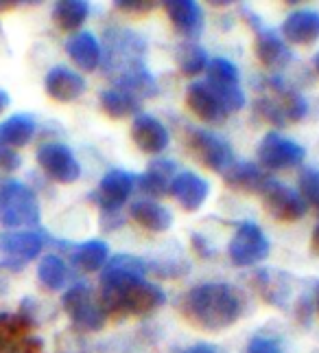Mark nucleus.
<instances>
[{
    "mask_svg": "<svg viewBox=\"0 0 319 353\" xmlns=\"http://www.w3.org/2000/svg\"><path fill=\"white\" fill-rule=\"evenodd\" d=\"M179 312L192 327L204 332H223L239 321L243 301L230 283H201L179 299Z\"/></svg>",
    "mask_w": 319,
    "mask_h": 353,
    "instance_id": "f257e3e1",
    "label": "nucleus"
},
{
    "mask_svg": "<svg viewBox=\"0 0 319 353\" xmlns=\"http://www.w3.org/2000/svg\"><path fill=\"white\" fill-rule=\"evenodd\" d=\"M99 305L109 319L122 316H146L166 303L164 290L146 279H125V281L99 283Z\"/></svg>",
    "mask_w": 319,
    "mask_h": 353,
    "instance_id": "f03ea898",
    "label": "nucleus"
},
{
    "mask_svg": "<svg viewBox=\"0 0 319 353\" xmlns=\"http://www.w3.org/2000/svg\"><path fill=\"white\" fill-rule=\"evenodd\" d=\"M38 196L20 180L0 182V224L7 230L38 228L40 224Z\"/></svg>",
    "mask_w": 319,
    "mask_h": 353,
    "instance_id": "7ed1b4c3",
    "label": "nucleus"
},
{
    "mask_svg": "<svg viewBox=\"0 0 319 353\" xmlns=\"http://www.w3.org/2000/svg\"><path fill=\"white\" fill-rule=\"evenodd\" d=\"M146 42L129 29L105 31V53L101 48V64L107 77H116L120 70L142 62Z\"/></svg>",
    "mask_w": 319,
    "mask_h": 353,
    "instance_id": "20e7f679",
    "label": "nucleus"
},
{
    "mask_svg": "<svg viewBox=\"0 0 319 353\" xmlns=\"http://www.w3.org/2000/svg\"><path fill=\"white\" fill-rule=\"evenodd\" d=\"M61 307L70 316L72 327L77 332L83 334H92V332H101L105 327L107 316L99 305V299L94 296V292L88 283H75L70 285L64 296H61Z\"/></svg>",
    "mask_w": 319,
    "mask_h": 353,
    "instance_id": "39448f33",
    "label": "nucleus"
},
{
    "mask_svg": "<svg viewBox=\"0 0 319 353\" xmlns=\"http://www.w3.org/2000/svg\"><path fill=\"white\" fill-rule=\"evenodd\" d=\"M48 241L51 239L40 228L5 230V233H0V252L5 254L0 270H22L29 261L40 257Z\"/></svg>",
    "mask_w": 319,
    "mask_h": 353,
    "instance_id": "423d86ee",
    "label": "nucleus"
},
{
    "mask_svg": "<svg viewBox=\"0 0 319 353\" xmlns=\"http://www.w3.org/2000/svg\"><path fill=\"white\" fill-rule=\"evenodd\" d=\"M186 145L190 154L197 158V161L210 169V172H217L223 176L228 169L232 167V163L236 161L234 154H232L230 143L223 141L221 137H217L214 132L208 130H199V128H188L186 132Z\"/></svg>",
    "mask_w": 319,
    "mask_h": 353,
    "instance_id": "0eeeda50",
    "label": "nucleus"
},
{
    "mask_svg": "<svg viewBox=\"0 0 319 353\" xmlns=\"http://www.w3.org/2000/svg\"><path fill=\"white\" fill-rule=\"evenodd\" d=\"M269 250H272V243L263 233V228L254 222H243L228 246L230 261L239 268H252L261 263L263 259H267Z\"/></svg>",
    "mask_w": 319,
    "mask_h": 353,
    "instance_id": "6e6552de",
    "label": "nucleus"
},
{
    "mask_svg": "<svg viewBox=\"0 0 319 353\" xmlns=\"http://www.w3.org/2000/svg\"><path fill=\"white\" fill-rule=\"evenodd\" d=\"M306 158V150L300 143L282 137L278 132H269L263 137L258 145V163L272 172H282V169L300 167Z\"/></svg>",
    "mask_w": 319,
    "mask_h": 353,
    "instance_id": "1a4fd4ad",
    "label": "nucleus"
},
{
    "mask_svg": "<svg viewBox=\"0 0 319 353\" xmlns=\"http://www.w3.org/2000/svg\"><path fill=\"white\" fill-rule=\"evenodd\" d=\"M261 198H263L265 211L278 222H298L304 217L306 209H309L296 189H291L285 182L274 180V178H269Z\"/></svg>",
    "mask_w": 319,
    "mask_h": 353,
    "instance_id": "9d476101",
    "label": "nucleus"
},
{
    "mask_svg": "<svg viewBox=\"0 0 319 353\" xmlns=\"http://www.w3.org/2000/svg\"><path fill=\"white\" fill-rule=\"evenodd\" d=\"M38 165L48 178L59 182V185H72L81 176V165L75 158V154L61 143L42 145L38 150Z\"/></svg>",
    "mask_w": 319,
    "mask_h": 353,
    "instance_id": "9b49d317",
    "label": "nucleus"
},
{
    "mask_svg": "<svg viewBox=\"0 0 319 353\" xmlns=\"http://www.w3.org/2000/svg\"><path fill=\"white\" fill-rule=\"evenodd\" d=\"M133 189H136V176L116 167L101 178L99 187L90 193V198L101 211H120Z\"/></svg>",
    "mask_w": 319,
    "mask_h": 353,
    "instance_id": "f8f14e48",
    "label": "nucleus"
},
{
    "mask_svg": "<svg viewBox=\"0 0 319 353\" xmlns=\"http://www.w3.org/2000/svg\"><path fill=\"white\" fill-rule=\"evenodd\" d=\"M186 105L195 117H199L210 125H221L228 119V110L208 81L190 83L186 88Z\"/></svg>",
    "mask_w": 319,
    "mask_h": 353,
    "instance_id": "ddd939ff",
    "label": "nucleus"
},
{
    "mask_svg": "<svg viewBox=\"0 0 319 353\" xmlns=\"http://www.w3.org/2000/svg\"><path fill=\"white\" fill-rule=\"evenodd\" d=\"M252 283L267 305L278 307V310H285L289 305L291 283H293L291 274L282 270H274V268H261V270H256Z\"/></svg>",
    "mask_w": 319,
    "mask_h": 353,
    "instance_id": "4468645a",
    "label": "nucleus"
},
{
    "mask_svg": "<svg viewBox=\"0 0 319 353\" xmlns=\"http://www.w3.org/2000/svg\"><path fill=\"white\" fill-rule=\"evenodd\" d=\"M131 141L144 154H162L170 143V134L162 121L142 112L131 123Z\"/></svg>",
    "mask_w": 319,
    "mask_h": 353,
    "instance_id": "2eb2a0df",
    "label": "nucleus"
},
{
    "mask_svg": "<svg viewBox=\"0 0 319 353\" xmlns=\"http://www.w3.org/2000/svg\"><path fill=\"white\" fill-rule=\"evenodd\" d=\"M208 193H210V185H208L206 178H201L195 172H182L170 182L168 196H173L184 211L195 213L208 200Z\"/></svg>",
    "mask_w": 319,
    "mask_h": 353,
    "instance_id": "dca6fc26",
    "label": "nucleus"
},
{
    "mask_svg": "<svg viewBox=\"0 0 319 353\" xmlns=\"http://www.w3.org/2000/svg\"><path fill=\"white\" fill-rule=\"evenodd\" d=\"M162 7L182 38L190 42L199 38L204 31V11L195 0H164Z\"/></svg>",
    "mask_w": 319,
    "mask_h": 353,
    "instance_id": "f3484780",
    "label": "nucleus"
},
{
    "mask_svg": "<svg viewBox=\"0 0 319 353\" xmlns=\"http://www.w3.org/2000/svg\"><path fill=\"white\" fill-rule=\"evenodd\" d=\"M44 88L53 101L70 103V101L79 99V97L85 92V79L77 70H72L68 66H55L46 72Z\"/></svg>",
    "mask_w": 319,
    "mask_h": 353,
    "instance_id": "a211bd4d",
    "label": "nucleus"
},
{
    "mask_svg": "<svg viewBox=\"0 0 319 353\" xmlns=\"http://www.w3.org/2000/svg\"><path fill=\"white\" fill-rule=\"evenodd\" d=\"M35 325L29 301H24L18 312H0V353H7L18 340L31 336Z\"/></svg>",
    "mask_w": 319,
    "mask_h": 353,
    "instance_id": "6ab92c4d",
    "label": "nucleus"
},
{
    "mask_svg": "<svg viewBox=\"0 0 319 353\" xmlns=\"http://www.w3.org/2000/svg\"><path fill=\"white\" fill-rule=\"evenodd\" d=\"M282 40L289 44L309 46L319 40V11L315 9H298L282 22Z\"/></svg>",
    "mask_w": 319,
    "mask_h": 353,
    "instance_id": "aec40b11",
    "label": "nucleus"
},
{
    "mask_svg": "<svg viewBox=\"0 0 319 353\" xmlns=\"http://www.w3.org/2000/svg\"><path fill=\"white\" fill-rule=\"evenodd\" d=\"M261 86L269 92L274 94L282 112L287 117V123H298L306 117V110H309V103H306L304 97L291 86L287 79H282L278 75H272V77H263Z\"/></svg>",
    "mask_w": 319,
    "mask_h": 353,
    "instance_id": "412c9836",
    "label": "nucleus"
},
{
    "mask_svg": "<svg viewBox=\"0 0 319 353\" xmlns=\"http://www.w3.org/2000/svg\"><path fill=\"white\" fill-rule=\"evenodd\" d=\"M177 176V165L166 158H155L149 163L146 172L136 176V189L149 198H164L170 191V182Z\"/></svg>",
    "mask_w": 319,
    "mask_h": 353,
    "instance_id": "4be33fe9",
    "label": "nucleus"
},
{
    "mask_svg": "<svg viewBox=\"0 0 319 353\" xmlns=\"http://www.w3.org/2000/svg\"><path fill=\"white\" fill-rule=\"evenodd\" d=\"M223 180L230 189H236L243 193H254V196H261L263 189L267 187L269 176L265 174V169L248 163V161H234L232 167L223 174Z\"/></svg>",
    "mask_w": 319,
    "mask_h": 353,
    "instance_id": "5701e85b",
    "label": "nucleus"
},
{
    "mask_svg": "<svg viewBox=\"0 0 319 353\" xmlns=\"http://www.w3.org/2000/svg\"><path fill=\"white\" fill-rule=\"evenodd\" d=\"M66 53L83 72H94L101 66V42L90 31H79L66 42Z\"/></svg>",
    "mask_w": 319,
    "mask_h": 353,
    "instance_id": "b1692460",
    "label": "nucleus"
},
{
    "mask_svg": "<svg viewBox=\"0 0 319 353\" xmlns=\"http://www.w3.org/2000/svg\"><path fill=\"white\" fill-rule=\"evenodd\" d=\"M112 79H114V88L131 92L133 97H138L140 101L153 99V97L160 92L157 83L149 72V68L144 66V62H138V64H133L125 70H120L118 75Z\"/></svg>",
    "mask_w": 319,
    "mask_h": 353,
    "instance_id": "393cba45",
    "label": "nucleus"
},
{
    "mask_svg": "<svg viewBox=\"0 0 319 353\" xmlns=\"http://www.w3.org/2000/svg\"><path fill=\"white\" fill-rule=\"evenodd\" d=\"M129 215L131 220L144 230H151V233H164L173 224V215L155 200H136L129 204Z\"/></svg>",
    "mask_w": 319,
    "mask_h": 353,
    "instance_id": "a878e982",
    "label": "nucleus"
},
{
    "mask_svg": "<svg viewBox=\"0 0 319 353\" xmlns=\"http://www.w3.org/2000/svg\"><path fill=\"white\" fill-rule=\"evenodd\" d=\"M254 51L256 57L261 59V64L269 66V68H280L289 64L287 59L291 57L287 42L282 40V35L276 33L274 29H261L256 31V42H254Z\"/></svg>",
    "mask_w": 319,
    "mask_h": 353,
    "instance_id": "bb28decb",
    "label": "nucleus"
},
{
    "mask_svg": "<svg viewBox=\"0 0 319 353\" xmlns=\"http://www.w3.org/2000/svg\"><path fill=\"white\" fill-rule=\"evenodd\" d=\"M35 137V119L27 112H18L0 123V148L20 150L27 148Z\"/></svg>",
    "mask_w": 319,
    "mask_h": 353,
    "instance_id": "cd10ccee",
    "label": "nucleus"
},
{
    "mask_svg": "<svg viewBox=\"0 0 319 353\" xmlns=\"http://www.w3.org/2000/svg\"><path fill=\"white\" fill-rule=\"evenodd\" d=\"M146 272H149V265H146L144 259L136 257V254L120 252L109 257V261L105 263L101 272V283L125 281V279H146Z\"/></svg>",
    "mask_w": 319,
    "mask_h": 353,
    "instance_id": "c85d7f7f",
    "label": "nucleus"
},
{
    "mask_svg": "<svg viewBox=\"0 0 319 353\" xmlns=\"http://www.w3.org/2000/svg\"><path fill=\"white\" fill-rule=\"evenodd\" d=\"M109 261V246L101 239H90L72 250V265L79 272H99Z\"/></svg>",
    "mask_w": 319,
    "mask_h": 353,
    "instance_id": "c756f323",
    "label": "nucleus"
},
{
    "mask_svg": "<svg viewBox=\"0 0 319 353\" xmlns=\"http://www.w3.org/2000/svg\"><path fill=\"white\" fill-rule=\"evenodd\" d=\"M101 110L109 119H125L133 114H142V101L131 92L118 90V88H107L101 92Z\"/></svg>",
    "mask_w": 319,
    "mask_h": 353,
    "instance_id": "7c9ffc66",
    "label": "nucleus"
},
{
    "mask_svg": "<svg viewBox=\"0 0 319 353\" xmlns=\"http://www.w3.org/2000/svg\"><path fill=\"white\" fill-rule=\"evenodd\" d=\"M90 16V5L85 0H59L53 7V20L61 31L81 29Z\"/></svg>",
    "mask_w": 319,
    "mask_h": 353,
    "instance_id": "2f4dec72",
    "label": "nucleus"
},
{
    "mask_svg": "<svg viewBox=\"0 0 319 353\" xmlns=\"http://www.w3.org/2000/svg\"><path fill=\"white\" fill-rule=\"evenodd\" d=\"M38 279H40V283L51 292L64 290L68 281V268L64 259H61L59 254H44L38 265Z\"/></svg>",
    "mask_w": 319,
    "mask_h": 353,
    "instance_id": "473e14b6",
    "label": "nucleus"
},
{
    "mask_svg": "<svg viewBox=\"0 0 319 353\" xmlns=\"http://www.w3.org/2000/svg\"><path fill=\"white\" fill-rule=\"evenodd\" d=\"M177 66L182 70V75H186V77H197L201 75V72L208 68V53H206V48L199 46L197 42H186V44H182L177 48Z\"/></svg>",
    "mask_w": 319,
    "mask_h": 353,
    "instance_id": "72a5a7b5",
    "label": "nucleus"
},
{
    "mask_svg": "<svg viewBox=\"0 0 319 353\" xmlns=\"http://www.w3.org/2000/svg\"><path fill=\"white\" fill-rule=\"evenodd\" d=\"M208 83L210 86H241L239 68L226 57H214L208 62Z\"/></svg>",
    "mask_w": 319,
    "mask_h": 353,
    "instance_id": "f704fd0d",
    "label": "nucleus"
},
{
    "mask_svg": "<svg viewBox=\"0 0 319 353\" xmlns=\"http://www.w3.org/2000/svg\"><path fill=\"white\" fill-rule=\"evenodd\" d=\"M254 112L258 114L261 121H265V123L274 125V128H285V125H289L287 123V117H285V112H282V108L278 103V99H276L274 94H269V92L261 94L258 99L254 101Z\"/></svg>",
    "mask_w": 319,
    "mask_h": 353,
    "instance_id": "c9c22d12",
    "label": "nucleus"
},
{
    "mask_svg": "<svg viewBox=\"0 0 319 353\" xmlns=\"http://www.w3.org/2000/svg\"><path fill=\"white\" fill-rule=\"evenodd\" d=\"M298 193L306 206H315L319 209V169L315 167H304L298 176Z\"/></svg>",
    "mask_w": 319,
    "mask_h": 353,
    "instance_id": "e433bc0d",
    "label": "nucleus"
},
{
    "mask_svg": "<svg viewBox=\"0 0 319 353\" xmlns=\"http://www.w3.org/2000/svg\"><path fill=\"white\" fill-rule=\"evenodd\" d=\"M243 353H282L280 340L272 336H254L250 343L245 345Z\"/></svg>",
    "mask_w": 319,
    "mask_h": 353,
    "instance_id": "4c0bfd02",
    "label": "nucleus"
},
{
    "mask_svg": "<svg viewBox=\"0 0 319 353\" xmlns=\"http://www.w3.org/2000/svg\"><path fill=\"white\" fill-rule=\"evenodd\" d=\"M114 7L129 16H146L155 9V3L153 0H118Z\"/></svg>",
    "mask_w": 319,
    "mask_h": 353,
    "instance_id": "58836bf2",
    "label": "nucleus"
},
{
    "mask_svg": "<svg viewBox=\"0 0 319 353\" xmlns=\"http://www.w3.org/2000/svg\"><path fill=\"white\" fill-rule=\"evenodd\" d=\"M42 349H44V343L40 338L27 336V338L18 340V343L11 347L7 353H42Z\"/></svg>",
    "mask_w": 319,
    "mask_h": 353,
    "instance_id": "ea45409f",
    "label": "nucleus"
},
{
    "mask_svg": "<svg viewBox=\"0 0 319 353\" xmlns=\"http://www.w3.org/2000/svg\"><path fill=\"white\" fill-rule=\"evenodd\" d=\"M22 165V158L16 150L0 148V172H16Z\"/></svg>",
    "mask_w": 319,
    "mask_h": 353,
    "instance_id": "a19ab883",
    "label": "nucleus"
},
{
    "mask_svg": "<svg viewBox=\"0 0 319 353\" xmlns=\"http://www.w3.org/2000/svg\"><path fill=\"white\" fill-rule=\"evenodd\" d=\"M122 213L120 211H101V228L103 230H116V228H120L122 226Z\"/></svg>",
    "mask_w": 319,
    "mask_h": 353,
    "instance_id": "79ce46f5",
    "label": "nucleus"
},
{
    "mask_svg": "<svg viewBox=\"0 0 319 353\" xmlns=\"http://www.w3.org/2000/svg\"><path fill=\"white\" fill-rule=\"evenodd\" d=\"M313 307H315V303L309 299V296H302L300 301H298V307H296V316H298V321L304 325H309L311 323V312H313Z\"/></svg>",
    "mask_w": 319,
    "mask_h": 353,
    "instance_id": "37998d69",
    "label": "nucleus"
},
{
    "mask_svg": "<svg viewBox=\"0 0 319 353\" xmlns=\"http://www.w3.org/2000/svg\"><path fill=\"white\" fill-rule=\"evenodd\" d=\"M192 246H195V250L201 254V257H210V254H212L210 246H208V241L201 235H197V233L192 235Z\"/></svg>",
    "mask_w": 319,
    "mask_h": 353,
    "instance_id": "c03bdc74",
    "label": "nucleus"
},
{
    "mask_svg": "<svg viewBox=\"0 0 319 353\" xmlns=\"http://www.w3.org/2000/svg\"><path fill=\"white\" fill-rule=\"evenodd\" d=\"M182 353H221L217 347L212 345H208V343H195L192 347H188L186 351H182Z\"/></svg>",
    "mask_w": 319,
    "mask_h": 353,
    "instance_id": "a18cd8bd",
    "label": "nucleus"
},
{
    "mask_svg": "<svg viewBox=\"0 0 319 353\" xmlns=\"http://www.w3.org/2000/svg\"><path fill=\"white\" fill-rule=\"evenodd\" d=\"M20 3L18 0H0V14H3V11H11V9H16Z\"/></svg>",
    "mask_w": 319,
    "mask_h": 353,
    "instance_id": "49530a36",
    "label": "nucleus"
},
{
    "mask_svg": "<svg viewBox=\"0 0 319 353\" xmlns=\"http://www.w3.org/2000/svg\"><path fill=\"white\" fill-rule=\"evenodd\" d=\"M311 248L319 254V224L315 226V230H313V235H311Z\"/></svg>",
    "mask_w": 319,
    "mask_h": 353,
    "instance_id": "de8ad7c7",
    "label": "nucleus"
},
{
    "mask_svg": "<svg viewBox=\"0 0 319 353\" xmlns=\"http://www.w3.org/2000/svg\"><path fill=\"white\" fill-rule=\"evenodd\" d=\"M7 105H9V94H7V90L0 88V114L7 110Z\"/></svg>",
    "mask_w": 319,
    "mask_h": 353,
    "instance_id": "09e8293b",
    "label": "nucleus"
},
{
    "mask_svg": "<svg viewBox=\"0 0 319 353\" xmlns=\"http://www.w3.org/2000/svg\"><path fill=\"white\" fill-rule=\"evenodd\" d=\"M315 310H317V314H319V283H317V288H315Z\"/></svg>",
    "mask_w": 319,
    "mask_h": 353,
    "instance_id": "8fccbe9b",
    "label": "nucleus"
},
{
    "mask_svg": "<svg viewBox=\"0 0 319 353\" xmlns=\"http://www.w3.org/2000/svg\"><path fill=\"white\" fill-rule=\"evenodd\" d=\"M313 66H315V70H317V75H319V53L313 57Z\"/></svg>",
    "mask_w": 319,
    "mask_h": 353,
    "instance_id": "3c124183",
    "label": "nucleus"
}]
</instances>
